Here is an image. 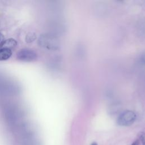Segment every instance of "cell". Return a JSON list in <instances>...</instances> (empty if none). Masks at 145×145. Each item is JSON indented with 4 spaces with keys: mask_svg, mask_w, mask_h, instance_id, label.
Wrapping results in <instances>:
<instances>
[{
    "mask_svg": "<svg viewBox=\"0 0 145 145\" xmlns=\"http://www.w3.org/2000/svg\"><path fill=\"white\" fill-rule=\"evenodd\" d=\"M37 53L33 49L24 48L20 50L16 54V59L25 62H33L37 60Z\"/></svg>",
    "mask_w": 145,
    "mask_h": 145,
    "instance_id": "obj_1",
    "label": "cell"
},
{
    "mask_svg": "<svg viewBox=\"0 0 145 145\" xmlns=\"http://www.w3.org/2000/svg\"><path fill=\"white\" fill-rule=\"evenodd\" d=\"M137 116L131 110H125L121 113L117 118V123L120 126H128L131 125L135 121Z\"/></svg>",
    "mask_w": 145,
    "mask_h": 145,
    "instance_id": "obj_2",
    "label": "cell"
},
{
    "mask_svg": "<svg viewBox=\"0 0 145 145\" xmlns=\"http://www.w3.org/2000/svg\"><path fill=\"white\" fill-rule=\"evenodd\" d=\"M39 42L41 46L49 50H55L58 49L59 47L58 40L56 37L52 36L46 35H42L40 37Z\"/></svg>",
    "mask_w": 145,
    "mask_h": 145,
    "instance_id": "obj_3",
    "label": "cell"
},
{
    "mask_svg": "<svg viewBox=\"0 0 145 145\" xmlns=\"http://www.w3.org/2000/svg\"><path fill=\"white\" fill-rule=\"evenodd\" d=\"M12 55V51L11 49L2 47L0 48V61H6Z\"/></svg>",
    "mask_w": 145,
    "mask_h": 145,
    "instance_id": "obj_4",
    "label": "cell"
},
{
    "mask_svg": "<svg viewBox=\"0 0 145 145\" xmlns=\"http://www.w3.org/2000/svg\"><path fill=\"white\" fill-rule=\"evenodd\" d=\"M17 45V42L15 40L13 39H9L6 40H5V43L2 47L4 48H7L11 50V49L14 48Z\"/></svg>",
    "mask_w": 145,
    "mask_h": 145,
    "instance_id": "obj_5",
    "label": "cell"
},
{
    "mask_svg": "<svg viewBox=\"0 0 145 145\" xmlns=\"http://www.w3.org/2000/svg\"><path fill=\"white\" fill-rule=\"evenodd\" d=\"M36 39V35L34 33H29L27 35L25 40L28 42H30L35 40Z\"/></svg>",
    "mask_w": 145,
    "mask_h": 145,
    "instance_id": "obj_6",
    "label": "cell"
},
{
    "mask_svg": "<svg viewBox=\"0 0 145 145\" xmlns=\"http://www.w3.org/2000/svg\"><path fill=\"white\" fill-rule=\"evenodd\" d=\"M5 40L4 36L1 32H0V48L2 47V46L5 43Z\"/></svg>",
    "mask_w": 145,
    "mask_h": 145,
    "instance_id": "obj_7",
    "label": "cell"
},
{
    "mask_svg": "<svg viewBox=\"0 0 145 145\" xmlns=\"http://www.w3.org/2000/svg\"><path fill=\"white\" fill-rule=\"evenodd\" d=\"M141 60L142 61L145 63V50L142 53V56H141Z\"/></svg>",
    "mask_w": 145,
    "mask_h": 145,
    "instance_id": "obj_8",
    "label": "cell"
},
{
    "mask_svg": "<svg viewBox=\"0 0 145 145\" xmlns=\"http://www.w3.org/2000/svg\"><path fill=\"white\" fill-rule=\"evenodd\" d=\"M131 145H139V141L138 140L134 141Z\"/></svg>",
    "mask_w": 145,
    "mask_h": 145,
    "instance_id": "obj_9",
    "label": "cell"
},
{
    "mask_svg": "<svg viewBox=\"0 0 145 145\" xmlns=\"http://www.w3.org/2000/svg\"><path fill=\"white\" fill-rule=\"evenodd\" d=\"M91 145H97V144L96 142H93Z\"/></svg>",
    "mask_w": 145,
    "mask_h": 145,
    "instance_id": "obj_10",
    "label": "cell"
}]
</instances>
